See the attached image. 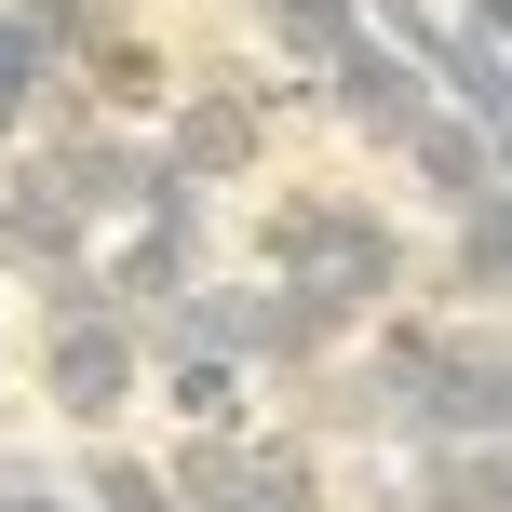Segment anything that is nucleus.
<instances>
[{
  "mask_svg": "<svg viewBox=\"0 0 512 512\" xmlns=\"http://www.w3.org/2000/svg\"><path fill=\"white\" fill-rule=\"evenodd\" d=\"M256 270L324 283V297L364 310V324H378L391 297H418V243L391 230V203H364V189H283V203L256 216Z\"/></svg>",
  "mask_w": 512,
  "mask_h": 512,
  "instance_id": "nucleus-1",
  "label": "nucleus"
},
{
  "mask_svg": "<svg viewBox=\"0 0 512 512\" xmlns=\"http://www.w3.org/2000/svg\"><path fill=\"white\" fill-rule=\"evenodd\" d=\"M162 472H176L189 512H324V445H310V432H256V418L189 432Z\"/></svg>",
  "mask_w": 512,
  "mask_h": 512,
  "instance_id": "nucleus-2",
  "label": "nucleus"
},
{
  "mask_svg": "<svg viewBox=\"0 0 512 512\" xmlns=\"http://www.w3.org/2000/svg\"><path fill=\"white\" fill-rule=\"evenodd\" d=\"M135 391H149V324H135L122 297H95V310H41V405L68 418V432H108Z\"/></svg>",
  "mask_w": 512,
  "mask_h": 512,
  "instance_id": "nucleus-3",
  "label": "nucleus"
},
{
  "mask_svg": "<svg viewBox=\"0 0 512 512\" xmlns=\"http://www.w3.org/2000/svg\"><path fill=\"white\" fill-rule=\"evenodd\" d=\"M270 81H189L176 108H162V176L176 189H230V176H256V162H270Z\"/></svg>",
  "mask_w": 512,
  "mask_h": 512,
  "instance_id": "nucleus-4",
  "label": "nucleus"
},
{
  "mask_svg": "<svg viewBox=\"0 0 512 512\" xmlns=\"http://www.w3.org/2000/svg\"><path fill=\"white\" fill-rule=\"evenodd\" d=\"M95 270H108V297H122V310L189 297V283H203V189H149V203L95 243Z\"/></svg>",
  "mask_w": 512,
  "mask_h": 512,
  "instance_id": "nucleus-5",
  "label": "nucleus"
},
{
  "mask_svg": "<svg viewBox=\"0 0 512 512\" xmlns=\"http://www.w3.org/2000/svg\"><path fill=\"white\" fill-rule=\"evenodd\" d=\"M310 108H337V122H351L364 149H405V122L432 108V68H418V54L391 41V27H364V41L337 54L324 81H310Z\"/></svg>",
  "mask_w": 512,
  "mask_h": 512,
  "instance_id": "nucleus-6",
  "label": "nucleus"
},
{
  "mask_svg": "<svg viewBox=\"0 0 512 512\" xmlns=\"http://www.w3.org/2000/svg\"><path fill=\"white\" fill-rule=\"evenodd\" d=\"M391 162H405V176L432 189L445 216H459V203H486V189H499V135L472 122L459 95H432V108H418V122H405V149H391Z\"/></svg>",
  "mask_w": 512,
  "mask_h": 512,
  "instance_id": "nucleus-7",
  "label": "nucleus"
},
{
  "mask_svg": "<svg viewBox=\"0 0 512 512\" xmlns=\"http://www.w3.org/2000/svg\"><path fill=\"white\" fill-rule=\"evenodd\" d=\"M256 364L243 351H149V405L176 418V432H230V418H256Z\"/></svg>",
  "mask_w": 512,
  "mask_h": 512,
  "instance_id": "nucleus-8",
  "label": "nucleus"
},
{
  "mask_svg": "<svg viewBox=\"0 0 512 512\" xmlns=\"http://www.w3.org/2000/svg\"><path fill=\"white\" fill-rule=\"evenodd\" d=\"M54 81H68V41H54L27 0H0V149H27V135H41Z\"/></svg>",
  "mask_w": 512,
  "mask_h": 512,
  "instance_id": "nucleus-9",
  "label": "nucleus"
},
{
  "mask_svg": "<svg viewBox=\"0 0 512 512\" xmlns=\"http://www.w3.org/2000/svg\"><path fill=\"white\" fill-rule=\"evenodd\" d=\"M256 27H270V54H283L297 81H324V68H337V54H351L378 14H364V0H256Z\"/></svg>",
  "mask_w": 512,
  "mask_h": 512,
  "instance_id": "nucleus-10",
  "label": "nucleus"
},
{
  "mask_svg": "<svg viewBox=\"0 0 512 512\" xmlns=\"http://www.w3.org/2000/svg\"><path fill=\"white\" fill-rule=\"evenodd\" d=\"M68 68H81V95H95V108H176V54H162V41H135V27L81 41Z\"/></svg>",
  "mask_w": 512,
  "mask_h": 512,
  "instance_id": "nucleus-11",
  "label": "nucleus"
},
{
  "mask_svg": "<svg viewBox=\"0 0 512 512\" xmlns=\"http://www.w3.org/2000/svg\"><path fill=\"white\" fill-rule=\"evenodd\" d=\"M81 512H189L176 499V472H162V459H135V445H81Z\"/></svg>",
  "mask_w": 512,
  "mask_h": 512,
  "instance_id": "nucleus-12",
  "label": "nucleus"
},
{
  "mask_svg": "<svg viewBox=\"0 0 512 512\" xmlns=\"http://www.w3.org/2000/svg\"><path fill=\"white\" fill-rule=\"evenodd\" d=\"M445 14H459L472 41H499V54H512V0H445Z\"/></svg>",
  "mask_w": 512,
  "mask_h": 512,
  "instance_id": "nucleus-13",
  "label": "nucleus"
},
{
  "mask_svg": "<svg viewBox=\"0 0 512 512\" xmlns=\"http://www.w3.org/2000/svg\"><path fill=\"white\" fill-rule=\"evenodd\" d=\"M0 283H14V216H0Z\"/></svg>",
  "mask_w": 512,
  "mask_h": 512,
  "instance_id": "nucleus-14",
  "label": "nucleus"
}]
</instances>
